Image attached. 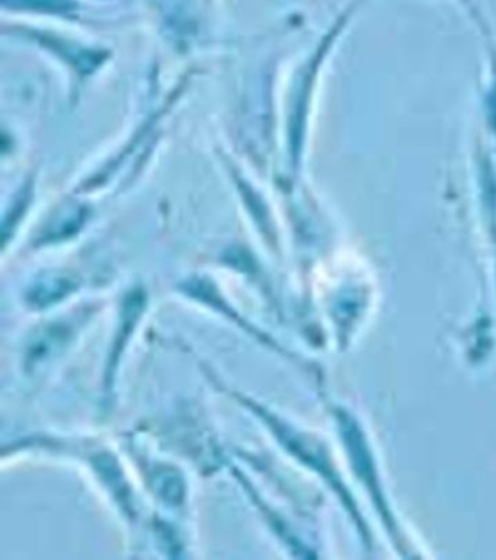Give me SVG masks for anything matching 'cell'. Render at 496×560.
<instances>
[{
  "label": "cell",
  "mask_w": 496,
  "mask_h": 560,
  "mask_svg": "<svg viewBox=\"0 0 496 560\" xmlns=\"http://www.w3.org/2000/svg\"><path fill=\"white\" fill-rule=\"evenodd\" d=\"M152 488L160 501L168 507L176 508L184 504L187 486L175 467H156L152 473Z\"/></svg>",
  "instance_id": "cell-3"
},
{
  "label": "cell",
  "mask_w": 496,
  "mask_h": 560,
  "mask_svg": "<svg viewBox=\"0 0 496 560\" xmlns=\"http://www.w3.org/2000/svg\"><path fill=\"white\" fill-rule=\"evenodd\" d=\"M76 287L78 286H76L75 280L66 275H46L32 284L25 299L32 309H46V307L62 302L64 297L76 290Z\"/></svg>",
  "instance_id": "cell-2"
},
{
  "label": "cell",
  "mask_w": 496,
  "mask_h": 560,
  "mask_svg": "<svg viewBox=\"0 0 496 560\" xmlns=\"http://www.w3.org/2000/svg\"><path fill=\"white\" fill-rule=\"evenodd\" d=\"M94 464L99 478L107 482L108 488H111L110 491L114 492L115 498L124 502L130 508V491H128L126 480H124L123 473H121L114 457L110 454H101V456L96 457Z\"/></svg>",
  "instance_id": "cell-4"
},
{
  "label": "cell",
  "mask_w": 496,
  "mask_h": 560,
  "mask_svg": "<svg viewBox=\"0 0 496 560\" xmlns=\"http://www.w3.org/2000/svg\"><path fill=\"white\" fill-rule=\"evenodd\" d=\"M72 336L73 328L70 323H48L44 328L38 329L28 342L25 352L27 370H35L53 360L66 348Z\"/></svg>",
  "instance_id": "cell-1"
}]
</instances>
